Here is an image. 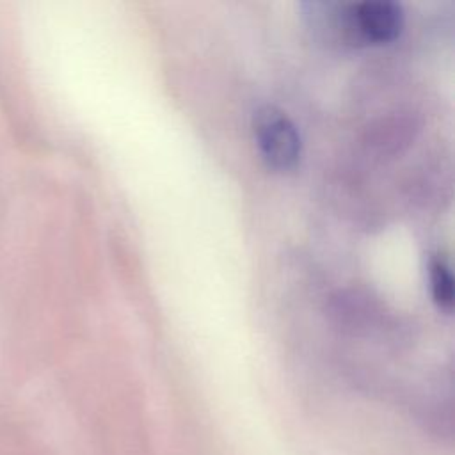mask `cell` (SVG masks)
I'll return each mask as SVG.
<instances>
[{"instance_id": "cell-1", "label": "cell", "mask_w": 455, "mask_h": 455, "mask_svg": "<svg viewBox=\"0 0 455 455\" xmlns=\"http://www.w3.org/2000/svg\"><path fill=\"white\" fill-rule=\"evenodd\" d=\"M254 139L265 162L277 171H290L300 158V137L291 119L274 105L259 107L252 119Z\"/></svg>"}, {"instance_id": "cell-2", "label": "cell", "mask_w": 455, "mask_h": 455, "mask_svg": "<svg viewBox=\"0 0 455 455\" xmlns=\"http://www.w3.org/2000/svg\"><path fill=\"white\" fill-rule=\"evenodd\" d=\"M336 23L347 37L355 41L389 43L402 30L403 14L395 2L373 0L341 7Z\"/></svg>"}, {"instance_id": "cell-3", "label": "cell", "mask_w": 455, "mask_h": 455, "mask_svg": "<svg viewBox=\"0 0 455 455\" xmlns=\"http://www.w3.org/2000/svg\"><path fill=\"white\" fill-rule=\"evenodd\" d=\"M428 275H430V290H432V297H434L435 304L441 309L451 311L453 300H455V290H453L451 272H450L448 265L444 263V259H441V258L432 259Z\"/></svg>"}]
</instances>
